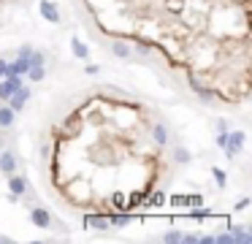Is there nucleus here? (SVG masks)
<instances>
[{
    "instance_id": "a211bd4d",
    "label": "nucleus",
    "mask_w": 252,
    "mask_h": 244,
    "mask_svg": "<svg viewBox=\"0 0 252 244\" xmlns=\"http://www.w3.org/2000/svg\"><path fill=\"white\" fill-rule=\"evenodd\" d=\"M155 141H158V144H165V141H168V128H165L163 122L155 125Z\"/></svg>"
},
{
    "instance_id": "20e7f679",
    "label": "nucleus",
    "mask_w": 252,
    "mask_h": 244,
    "mask_svg": "<svg viewBox=\"0 0 252 244\" xmlns=\"http://www.w3.org/2000/svg\"><path fill=\"white\" fill-rule=\"evenodd\" d=\"M41 17L46 19V22H52V24H60V11H57V6H54L52 0H41Z\"/></svg>"
},
{
    "instance_id": "0eeeda50",
    "label": "nucleus",
    "mask_w": 252,
    "mask_h": 244,
    "mask_svg": "<svg viewBox=\"0 0 252 244\" xmlns=\"http://www.w3.org/2000/svg\"><path fill=\"white\" fill-rule=\"evenodd\" d=\"M27 98H30V90H27V87H19L17 93L8 98V106H11L14 111H22V109H24V103H27Z\"/></svg>"
},
{
    "instance_id": "423d86ee",
    "label": "nucleus",
    "mask_w": 252,
    "mask_h": 244,
    "mask_svg": "<svg viewBox=\"0 0 252 244\" xmlns=\"http://www.w3.org/2000/svg\"><path fill=\"white\" fill-rule=\"evenodd\" d=\"M30 217H33V222L38 228H49V225H52V215H49V209H44V206H33Z\"/></svg>"
},
{
    "instance_id": "c85d7f7f",
    "label": "nucleus",
    "mask_w": 252,
    "mask_h": 244,
    "mask_svg": "<svg viewBox=\"0 0 252 244\" xmlns=\"http://www.w3.org/2000/svg\"><path fill=\"white\" fill-rule=\"evenodd\" d=\"M0 242H3V244H6V242H8V239H6V236H0Z\"/></svg>"
},
{
    "instance_id": "f8f14e48",
    "label": "nucleus",
    "mask_w": 252,
    "mask_h": 244,
    "mask_svg": "<svg viewBox=\"0 0 252 244\" xmlns=\"http://www.w3.org/2000/svg\"><path fill=\"white\" fill-rule=\"evenodd\" d=\"M14 114H17V111H14L11 106H3V109H0V128H11Z\"/></svg>"
},
{
    "instance_id": "393cba45",
    "label": "nucleus",
    "mask_w": 252,
    "mask_h": 244,
    "mask_svg": "<svg viewBox=\"0 0 252 244\" xmlns=\"http://www.w3.org/2000/svg\"><path fill=\"white\" fill-rule=\"evenodd\" d=\"M176 160H179V163H187V160H190V152H184L182 146H179V149H176Z\"/></svg>"
},
{
    "instance_id": "4468645a",
    "label": "nucleus",
    "mask_w": 252,
    "mask_h": 244,
    "mask_svg": "<svg viewBox=\"0 0 252 244\" xmlns=\"http://www.w3.org/2000/svg\"><path fill=\"white\" fill-rule=\"evenodd\" d=\"M130 220H133V215H130V212H119V215H109V222H112V225H117V228L128 225Z\"/></svg>"
},
{
    "instance_id": "a878e982",
    "label": "nucleus",
    "mask_w": 252,
    "mask_h": 244,
    "mask_svg": "<svg viewBox=\"0 0 252 244\" xmlns=\"http://www.w3.org/2000/svg\"><path fill=\"white\" fill-rule=\"evenodd\" d=\"M250 203H252V201H250V198H241V201H239V203H236V212H244V209H247V206H250Z\"/></svg>"
},
{
    "instance_id": "6e6552de",
    "label": "nucleus",
    "mask_w": 252,
    "mask_h": 244,
    "mask_svg": "<svg viewBox=\"0 0 252 244\" xmlns=\"http://www.w3.org/2000/svg\"><path fill=\"white\" fill-rule=\"evenodd\" d=\"M84 225L95 228V231H106L112 222H109V215H87V217H84Z\"/></svg>"
},
{
    "instance_id": "dca6fc26",
    "label": "nucleus",
    "mask_w": 252,
    "mask_h": 244,
    "mask_svg": "<svg viewBox=\"0 0 252 244\" xmlns=\"http://www.w3.org/2000/svg\"><path fill=\"white\" fill-rule=\"evenodd\" d=\"M147 206H155V209L165 206V193L158 190V193H152V195H147Z\"/></svg>"
},
{
    "instance_id": "cd10ccee",
    "label": "nucleus",
    "mask_w": 252,
    "mask_h": 244,
    "mask_svg": "<svg viewBox=\"0 0 252 244\" xmlns=\"http://www.w3.org/2000/svg\"><path fill=\"white\" fill-rule=\"evenodd\" d=\"M6 73H8V63H6V60H0V79H3Z\"/></svg>"
},
{
    "instance_id": "412c9836",
    "label": "nucleus",
    "mask_w": 252,
    "mask_h": 244,
    "mask_svg": "<svg viewBox=\"0 0 252 244\" xmlns=\"http://www.w3.org/2000/svg\"><path fill=\"white\" fill-rule=\"evenodd\" d=\"M190 217H193V220H206V217H211V209H193Z\"/></svg>"
},
{
    "instance_id": "5701e85b",
    "label": "nucleus",
    "mask_w": 252,
    "mask_h": 244,
    "mask_svg": "<svg viewBox=\"0 0 252 244\" xmlns=\"http://www.w3.org/2000/svg\"><path fill=\"white\" fill-rule=\"evenodd\" d=\"M171 203H174V206H190V198H184V195H174V198H171Z\"/></svg>"
},
{
    "instance_id": "aec40b11",
    "label": "nucleus",
    "mask_w": 252,
    "mask_h": 244,
    "mask_svg": "<svg viewBox=\"0 0 252 244\" xmlns=\"http://www.w3.org/2000/svg\"><path fill=\"white\" fill-rule=\"evenodd\" d=\"M182 236H184V233H179V231H168L163 236V242L165 244H179V242H182Z\"/></svg>"
},
{
    "instance_id": "f03ea898",
    "label": "nucleus",
    "mask_w": 252,
    "mask_h": 244,
    "mask_svg": "<svg viewBox=\"0 0 252 244\" xmlns=\"http://www.w3.org/2000/svg\"><path fill=\"white\" fill-rule=\"evenodd\" d=\"M30 52H33L30 47H22V49H19V57L14 60V63H8V73H6V76H22L24 71L30 68Z\"/></svg>"
},
{
    "instance_id": "9d476101",
    "label": "nucleus",
    "mask_w": 252,
    "mask_h": 244,
    "mask_svg": "<svg viewBox=\"0 0 252 244\" xmlns=\"http://www.w3.org/2000/svg\"><path fill=\"white\" fill-rule=\"evenodd\" d=\"M0 171H3V174H14V171H17V157H14V152H3V155H0Z\"/></svg>"
},
{
    "instance_id": "1a4fd4ad",
    "label": "nucleus",
    "mask_w": 252,
    "mask_h": 244,
    "mask_svg": "<svg viewBox=\"0 0 252 244\" xmlns=\"http://www.w3.org/2000/svg\"><path fill=\"white\" fill-rule=\"evenodd\" d=\"M11 179H8V190H11V195H24V190H27V179L24 176H14V174H8Z\"/></svg>"
},
{
    "instance_id": "f3484780",
    "label": "nucleus",
    "mask_w": 252,
    "mask_h": 244,
    "mask_svg": "<svg viewBox=\"0 0 252 244\" xmlns=\"http://www.w3.org/2000/svg\"><path fill=\"white\" fill-rule=\"evenodd\" d=\"M112 52L117 54V57H130V47L125 44V41H114V47H112Z\"/></svg>"
},
{
    "instance_id": "7ed1b4c3",
    "label": "nucleus",
    "mask_w": 252,
    "mask_h": 244,
    "mask_svg": "<svg viewBox=\"0 0 252 244\" xmlns=\"http://www.w3.org/2000/svg\"><path fill=\"white\" fill-rule=\"evenodd\" d=\"M19 87H22V79L19 76H3V81H0V100H8Z\"/></svg>"
},
{
    "instance_id": "39448f33",
    "label": "nucleus",
    "mask_w": 252,
    "mask_h": 244,
    "mask_svg": "<svg viewBox=\"0 0 252 244\" xmlns=\"http://www.w3.org/2000/svg\"><path fill=\"white\" fill-rule=\"evenodd\" d=\"M187 81H190V87L198 93V98H201V100H211L214 90H211V87H204V84H201V79H198L195 73H187Z\"/></svg>"
},
{
    "instance_id": "6ab92c4d",
    "label": "nucleus",
    "mask_w": 252,
    "mask_h": 244,
    "mask_svg": "<svg viewBox=\"0 0 252 244\" xmlns=\"http://www.w3.org/2000/svg\"><path fill=\"white\" fill-rule=\"evenodd\" d=\"M27 76H30L33 81H41L44 76H46V71H44V65H30V68H27Z\"/></svg>"
},
{
    "instance_id": "b1692460",
    "label": "nucleus",
    "mask_w": 252,
    "mask_h": 244,
    "mask_svg": "<svg viewBox=\"0 0 252 244\" xmlns=\"http://www.w3.org/2000/svg\"><path fill=\"white\" fill-rule=\"evenodd\" d=\"M30 65H44V54L41 52H30Z\"/></svg>"
},
{
    "instance_id": "4be33fe9",
    "label": "nucleus",
    "mask_w": 252,
    "mask_h": 244,
    "mask_svg": "<svg viewBox=\"0 0 252 244\" xmlns=\"http://www.w3.org/2000/svg\"><path fill=\"white\" fill-rule=\"evenodd\" d=\"M211 174H214V179H217V185H220V187H225V179H228V176H225V171L211 169Z\"/></svg>"
},
{
    "instance_id": "2eb2a0df",
    "label": "nucleus",
    "mask_w": 252,
    "mask_h": 244,
    "mask_svg": "<svg viewBox=\"0 0 252 244\" xmlns=\"http://www.w3.org/2000/svg\"><path fill=\"white\" fill-rule=\"evenodd\" d=\"M70 49H73V54H76V57H82V60L90 54L87 44H84V41H79V38H70Z\"/></svg>"
},
{
    "instance_id": "f257e3e1",
    "label": "nucleus",
    "mask_w": 252,
    "mask_h": 244,
    "mask_svg": "<svg viewBox=\"0 0 252 244\" xmlns=\"http://www.w3.org/2000/svg\"><path fill=\"white\" fill-rule=\"evenodd\" d=\"M244 141H247V133L244 130H233V133H228V139H225V155L228 157H236L241 155V149H244Z\"/></svg>"
},
{
    "instance_id": "ddd939ff",
    "label": "nucleus",
    "mask_w": 252,
    "mask_h": 244,
    "mask_svg": "<svg viewBox=\"0 0 252 244\" xmlns=\"http://www.w3.org/2000/svg\"><path fill=\"white\" fill-rule=\"evenodd\" d=\"M109 203H112L117 212H130V209H128V195H125V193H114Z\"/></svg>"
},
{
    "instance_id": "9b49d317",
    "label": "nucleus",
    "mask_w": 252,
    "mask_h": 244,
    "mask_svg": "<svg viewBox=\"0 0 252 244\" xmlns=\"http://www.w3.org/2000/svg\"><path fill=\"white\" fill-rule=\"evenodd\" d=\"M147 195H149V190H136V193H130V195H128V209L144 206V203H147Z\"/></svg>"
},
{
    "instance_id": "bb28decb",
    "label": "nucleus",
    "mask_w": 252,
    "mask_h": 244,
    "mask_svg": "<svg viewBox=\"0 0 252 244\" xmlns=\"http://www.w3.org/2000/svg\"><path fill=\"white\" fill-rule=\"evenodd\" d=\"M187 198H190V206H201V203H204L201 195H187Z\"/></svg>"
}]
</instances>
